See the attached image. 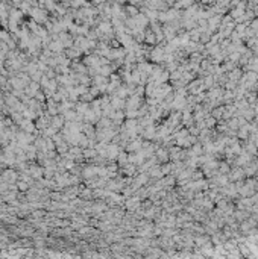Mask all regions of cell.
Returning a JSON list of instances; mask_svg holds the SVG:
<instances>
[{
	"label": "cell",
	"instance_id": "cell-1",
	"mask_svg": "<svg viewBox=\"0 0 258 259\" xmlns=\"http://www.w3.org/2000/svg\"><path fill=\"white\" fill-rule=\"evenodd\" d=\"M3 177H5L6 180H14V179H15V174H14V171H6Z\"/></svg>",
	"mask_w": 258,
	"mask_h": 259
}]
</instances>
